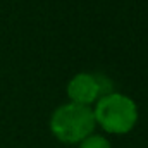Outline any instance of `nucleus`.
I'll return each instance as SVG.
<instances>
[{"mask_svg":"<svg viewBox=\"0 0 148 148\" xmlns=\"http://www.w3.org/2000/svg\"><path fill=\"white\" fill-rule=\"evenodd\" d=\"M95 124L93 110L73 102L60 105L50 117V129L62 143H81L91 136Z\"/></svg>","mask_w":148,"mask_h":148,"instance_id":"nucleus-1","label":"nucleus"},{"mask_svg":"<svg viewBox=\"0 0 148 148\" xmlns=\"http://www.w3.org/2000/svg\"><path fill=\"white\" fill-rule=\"evenodd\" d=\"M93 115L95 122H98L107 133L124 134L134 127L138 109L129 97L122 93H109L97 102Z\"/></svg>","mask_w":148,"mask_h":148,"instance_id":"nucleus-2","label":"nucleus"},{"mask_svg":"<svg viewBox=\"0 0 148 148\" xmlns=\"http://www.w3.org/2000/svg\"><path fill=\"white\" fill-rule=\"evenodd\" d=\"M67 95L73 103L90 107L98 97H100V88L97 83V76L88 73L76 74L67 84Z\"/></svg>","mask_w":148,"mask_h":148,"instance_id":"nucleus-3","label":"nucleus"},{"mask_svg":"<svg viewBox=\"0 0 148 148\" xmlns=\"http://www.w3.org/2000/svg\"><path fill=\"white\" fill-rule=\"evenodd\" d=\"M79 148H112V147L103 136H88L86 140L81 141Z\"/></svg>","mask_w":148,"mask_h":148,"instance_id":"nucleus-4","label":"nucleus"}]
</instances>
